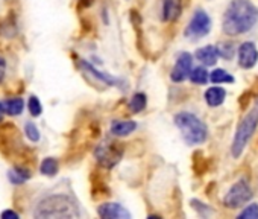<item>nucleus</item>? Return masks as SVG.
<instances>
[{
  "label": "nucleus",
  "instance_id": "obj_23",
  "mask_svg": "<svg viewBox=\"0 0 258 219\" xmlns=\"http://www.w3.org/2000/svg\"><path fill=\"white\" fill-rule=\"evenodd\" d=\"M235 46L231 43V41H226V43H222L220 46H217V50H219V57L225 58V60H231L235 53Z\"/></svg>",
  "mask_w": 258,
  "mask_h": 219
},
{
  "label": "nucleus",
  "instance_id": "obj_4",
  "mask_svg": "<svg viewBox=\"0 0 258 219\" xmlns=\"http://www.w3.org/2000/svg\"><path fill=\"white\" fill-rule=\"evenodd\" d=\"M256 127H258V105L253 106L250 112L243 118V121L238 124V127L235 130L232 146H231V154L234 158H238L243 154V151L247 146L250 137L253 136Z\"/></svg>",
  "mask_w": 258,
  "mask_h": 219
},
{
  "label": "nucleus",
  "instance_id": "obj_13",
  "mask_svg": "<svg viewBox=\"0 0 258 219\" xmlns=\"http://www.w3.org/2000/svg\"><path fill=\"white\" fill-rule=\"evenodd\" d=\"M137 130V124L134 121H114L111 124V134L115 137H126Z\"/></svg>",
  "mask_w": 258,
  "mask_h": 219
},
{
  "label": "nucleus",
  "instance_id": "obj_18",
  "mask_svg": "<svg viewBox=\"0 0 258 219\" xmlns=\"http://www.w3.org/2000/svg\"><path fill=\"white\" fill-rule=\"evenodd\" d=\"M213 84H232L235 79L231 73H228L226 70L223 69H214L211 73H210V78H208Z\"/></svg>",
  "mask_w": 258,
  "mask_h": 219
},
{
  "label": "nucleus",
  "instance_id": "obj_2",
  "mask_svg": "<svg viewBox=\"0 0 258 219\" xmlns=\"http://www.w3.org/2000/svg\"><path fill=\"white\" fill-rule=\"evenodd\" d=\"M35 217H76L79 216V207L76 201L62 193H53L38 201Z\"/></svg>",
  "mask_w": 258,
  "mask_h": 219
},
{
  "label": "nucleus",
  "instance_id": "obj_15",
  "mask_svg": "<svg viewBox=\"0 0 258 219\" xmlns=\"http://www.w3.org/2000/svg\"><path fill=\"white\" fill-rule=\"evenodd\" d=\"M5 113L10 116H20L25 110V100L22 97H11L4 102Z\"/></svg>",
  "mask_w": 258,
  "mask_h": 219
},
{
  "label": "nucleus",
  "instance_id": "obj_16",
  "mask_svg": "<svg viewBox=\"0 0 258 219\" xmlns=\"http://www.w3.org/2000/svg\"><path fill=\"white\" fill-rule=\"evenodd\" d=\"M29 178H31V172L25 168H13L11 171H8V180L11 184L20 186L25 184Z\"/></svg>",
  "mask_w": 258,
  "mask_h": 219
},
{
  "label": "nucleus",
  "instance_id": "obj_26",
  "mask_svg": "<svg viewBox=\"0 0 258 219\" xmlns=\"http://www.w3.org/2000/svg\"><path fill=\"white\" fill-rule=\"evenodd\" d=\"M5 73H7V61L0 57V84H2L5 79Z\"/></svg>",
  "mask_w": 258,
  "mask_h": 219
},
{
  "label": "nucleus",
  "instance_id": "obj_25",
  "mask_svg": "<svg viewBox=\"0 0 258 219\" xmlns=\"http://www.w3.org/2000/svg\"><path fill=\"white\" fill-rule=\"evenodd\" d=\"M191 205H195L193 208L195 210H198L202 216H208V214H211L213 213V210L207 205V204H202L201 201H198V199H191Z\"/></svg>",
  "mask_w": 258,
  "mask_h": 219
},
{
  "label": "nucleus",
  "instance_id": "obj_21",
  "mask_svg": "<svg viewBox=\"0 0 258 219\" xmlns=\"http://www.w3.org/2000/svg\"><path fill=\"white\" fill-rule=\"evenodd\" d=\"M28 110H29V113L34 118H38L43 113V105H41L40 99L35 97V96H31L29 100H28Z\"/></svg>",
  "mask_w": 258,
  "mask_h": 219
},
{
  "label": "nucleus",
  "instance_id": "obj_8",
  "mask_svg": "<svg viewBox=\"0 0 258 219\" xmlns=\"http://www.w3.org/2000/svg\"><path fill=\"white\" fill-rule=\"evenodd\" d=\"M191 69H193V57L188 52H181L170 72V79L173 82H182L188 78Z\"/></svg>",
  "mask_w": 258,
  "mask_h": 219
},
{
  "label": "nucleus",
  "instance_id": "obj_11",
  "mask_svg": "<svg viewBox=\"0 0 258 219\" xmlns=\"http://www.w3.org/2000/svg\"><path fill=\"white\" fill-rule=\"evenodd\" d=\"M182 11V0H163V20L175 22Z\"/></svg>",
  "mask_w": 258,
  "mask_h": 219
},
{
  "label": "nucleus",
  "instance_id": "obj_1",
  "mask_svg": "<svg viewBox=\"0 0 258 219\" xmlns=\"http://www.w3.org/2000/svg\"><path fill=\"white\" fill-rule=\"evenodd\" d=\"M258 22V10L250 0H231L225 10L222 29L226 35L235 37L250 31Z\"/></svg>",
  "mask_w": 258,
  "mask_h": 219
},
{
  "label": "nucleus",
  "instance_id": "obj_7",
  "mask_svg": "<svg viewBox=\"0 0 258 219\" xmlns=\"http://www.w3.org/2000/svg\"><path fill=\"white\" fill-rule=\"evenodd\" d=\"M210 31H211L210 16L204 10H198V11H195L191 20L188 22V25L184 31V35L190 40H199V38H204L205 35H208Z\"/></svg>",
  "mask_w": 258,
  "mask_h": 219
},
{
  "label": "nucleus",
  "instance_id": "obj_27",
  "mask_svg": "<svg viewBox=\"0 0 258 219\" xmlns=\"http://www.w3.org/2000/svg\"><path fill=\"white\" fill-rule=\"evenodd\" d=\"M0 216H2L4 219H8V217H11V219H19V213H16L14 210H5Z\"/></svg>",
  "mask_w": 258,
  "mask_h": 219
},
{
  "label": "nucleus",
  "instance_id": "obj_5",
  "mask_svg": "<svg viewBox=\"0 0 258 219\" xmlns=\"http://www.w3.org/2000/svg\"><path fill=\"white\" fill-rule=\"evenodd\" d=\"M121 155H123V149L120 148V145H117L114 142H109V140H105V142L99 143L96 146V149H94L96 161L105 169L114 168L120 161Z\"/></svg>",
  "mask_w": 258,
  "mask_h": 219
},
{
  "label": "nucleus",
  "instance_id": "obj_20",
  "mask_svg": "<svg viewBox=\"0 0 258 219\" xmlns=\"http://www.w3.org/2000/svg\"><path fill=\"white\" fill-rule=\"evenodd\" d=\"M59 171V165L56 158H44L40 166V172L46 177H55Z\"/></svg>",
  "mask_w": 258,
  "mask_h": 219
},
{
  "label": "nucleus",
  "instance_id": "obj_28",
  "mask_svg": "<svg viewBox=\"0 0 258 219\" xmlns=\"http://www.w3.org/2000/svg\"><path fill=\"white\" fill-rule=\"evenodd\" d=\"M4 115H5V108H4V103L0 102V122L4 121Z\"/></svg>",
  "mask_w": 258,
  "mask_h": 219
},
{
  "label": "nucleus",
  "instance_id": "obj_10",
  "mask_svg": "<svg viewBox=\"0 0 258 219\" xmlns=\"http://www.w3.org/2000/svg\"><path fill=\"white\" fill-rule=\"evenodd\" d=\"M97 214L103 219H131V213L117 202H105L99 205Z\"/></svg>",
  "mask_w": 258,
  "mask_h": 219
},
{
  "label": "nucleus",
  "instance_id": "obj_19",
  "mask_svg": "<svg viewBox=\"0 0 258 219\" xmlns=\"http://www.w3.org/2000/svg\"><path fill=\"white\" fill-rule=\"evenodd\" d=\"M188 78H190V81L193 82V84H198V85H205L210 79V73L207 72V69L205 67H202V66H199V67H195V69H191V72H190V75H188Z\"/></svg>",
  "mask_w": 258,
  "mask_h": 219
},
{
  "label": "nucleus",
  "instance_id": "obj_12",
  "mask_svg": "<svg viewBox=\"0 0 258 219\" xmlns=\"http://www.w3.org/2000/svg\"><path fill=\"white\" fill-rule=\"evenodd\" d=\"M196 60L201 61L204 66H214L219 60V50H217V46H213V44H208V46H204L201 49L196 50L195 53Z\"/></svg>",
  "mask_w": 258,
  "mask_h": 219
},
{
  "label": "nucleus",
  "instance_id": "obj_14",
  "mask_svg": "<svg viewBox=\"0 0 258 219\" xmlns=\"http://www.w3.org/2000/svg\"><path fill=\"white\" fill-rule=\"evenodd\" d=\"M226 99V90L222 87H211L205 91V102L210 106H219Z\"/></svg>",
  "mask_w": 258,
  "mask_h": 219
},
{
  "label": "nucleus",
  "instance_id": "obj_17",
  "mask_svg": "<svg viewBox=\"0 0 258 219\" xmlns=\"http://www.w3.org/2000/svg\"><path fill=\"white\" fill-rule=\"evenodd\" d=\"M146 103H148L146 94H145V93H136V94L131 97V100H129L127 108L131 110V113L137 115V113L143 112V110L146 108Z\"/></svg>",
  "mask_w": 258,
  "mask_h": 219
},
{
  "label": "nucleus",
  "instance_id": "obj_6",
  "mask_svg": "<svg viewBox=\"0 0 258 219\" xmlns=\"http://www.w3.org/2000/svg\"><path fill=\"white\" fill-rule=\"evenodd\" d=\"M252 199V189L249 186V183L241 178L238 181H235L231 189L226 192L225 198H223V204L228 208H238L241 205H244L246 202H249Z\"/></svg>",
  "mask_w": 258,
  "mask_h": 219
},
{
  "label": "nucleus",
  "instance_id": "obj_3",
  "mask_svg": "<svg viewBox=\"0 0 258 219\" xmlns=\"http://www.w3.org/2000/svg\"><path fill=\"white\" fill-rule=\"evenodd\" d=\"M175 125L181 131L184 142L190 146L202 145L208 139V128L207 125L193 113L181 112L175 116Z\"/></svg>",
  "mask_w": 258,
  "mask_h": 219
},
{
  "label": "nucleus",
  "instance_id": "obj_22",
  "mask_svg": "<svg viewBox=\"0 0 258 219\" xmlns=\"http://www.w3.org/2000/svg\"><path fill=\"white\" fill-rule=\"evenodd\" d=\"M25 134H26V137L31 140V142H38L40 140V130L37 128V125L34 124V122H31V121H28L26 124H25Z\"/></svg>",
  "mask_w": 258,
  "mask_h": 219
},
{
  "label": "nucleus",
  "instance_id": "obj_24",
  "mask_svg": "<svg viewBox=\"0 0 258 219\" xmlns=\"http://www.w3.org/2000/svg\"><path fill=\"white\" fill-rule=\"evenodd\" d=\"M238 217H246V219H258V204L252 202L241 213H238Z\"/></svg>",
  "mask_w": 258,
  "mask_h": 219
},
{
  "label": "nucleus",
  "instance_id": "obj_9",
  "mask_svg": "<svg viewBox=\"0 0 258 219\" xmlns=\"http://www.w3.org/2000/svg\"><path fill=\"white\" fill-rule=\"evenodd\" d=\"M238 66L244 70L253 69L258 63V49L252 41H244L237 49Z\"/></svg>",
  "mask_w": 258,
  "mask_h": 219
}]
</instances>
